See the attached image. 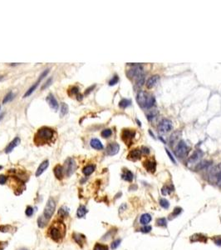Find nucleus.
Returning <instances> with one entry per match:
<instances>
[{"label": "nucleus", "mask_w": 221, "mask_h": 250, "mask_svg": "<svg viewBox=\"0 0 221 250\" xmlns=\"http://www.w3.org/2000/svg\"><path fill=\"white\" fill-rule=\"evenodd\" d=\"M60 112H61V116L62 117L66 115L67 113V112H68V106H67V104H66L65 103H63L62 105H61V110H60Z\"/></svg>", "instance_id": "nucleus-34"}, {"label": "nucleus", "mask_w": 221, "mask_h": 250, "mask_svg": "<svg viewBox=\"0 0 221 250\" xmlns=\"http://www.w3.org/2000/svg\"><path fill=\"white\" fill-rule=\"evenodd\" d=\"M3 115H4V113H2V114H0V121H1V119L3 118Z\"/></svg>", "instance_id": "nucleus-55"}, {"label": "nucleus", "mask_w": 221, "mask_h": 250, "mask_svg": "<svg viewBox=\"0 0 221 250\" xmlns=\"http://www.w3.org/2000/svg\"><path fill=\"white\" fill-rule=\"evenodd\" d=\"M157 115H158V111H157L156 109L150 111V112L148 113V114H147V119H148L149 121H152L153 119H155V118H156Z\"/></svg>", "instance_id": "nucleus-29"}, {"label": "nucleus", "mask_w": 221, "mask_h": 250, "mask_svg": "<svg viewBox=\"0 0 221 250\" xmlns=\"http://www.w3.org/2000/svg\"><path fill=\"white\" fill-rule=\"evenodd\" d=\"M172 129V123L167 118L162 119L158 125V131L161 134H166Z\"/></svg>", "instance_id": "nucleus-8"}, {"label": "nucleus", "mask_w": 221, "mask_h": 250, "mask_svg": "<svg viewBox=\"0 0 221 250\" xmlns=\"http://www.w3.org/2000/svg\"><path fill=\"white\" fill-rule=\"evenodd\" d=\"M140 151H141L142 153H145V154H148V153H150L149 148H146V147H142V148H141V149H140Z\"/></svg>", "instance_id": "nucleus-52"}, {"label": "nucleus", "mask_w": 221, "mask_h": 250, "mask_svg": "<svg viewBox=\"0 0 221 250\" xmlns=\"http://www.w3.org/2000/svg\"><path fill=\"white\" fill-rule=\"evenodd\" d=\"M93 250H108V246L97 243V244H95L94 248H93Z\"/></svg>", "instance_id": "nucleus-35"}, {"label": "nucleus", "mask_w": 221, "mask_h": 250, "mask_svg": "<svg viewBox=\"0 0 221 250\" xmlns=\"http://www.w3.org/2000/svg\"><path fill=\"white\" fill-rule=\"evenodd\" d=\"M101 136L103 137V138H109V137H110L111 136V134H112V131L110 130V129H109V128H106V129H104V130H102V132H101Z\"/></svg>", "instance_id": "nucleus-40"}, {"label": "nucleus", "mask_w": 221, "mask_h": 250, "mask_svg": "<svg viewBox=\"0 0 221 250\" xmlns=\"http://www.w3.org/2000/svg\"><path fill=\"white\" fill-rule=\"evenodd\" d=\"M159 203H160V205L162 207L163 209H169V207H170V202H169L167 199H165V198H161L160 201H159Z\"/></svg>", "instance_id": "nucleus-33"}, {"label": "nucleus", "mask_w": 221, "mask_h": 250, "mask_svg": "<svg viewBox=\"0 0 221 250\" xmlns=\"http://www.w3.org/2000/svg\"><path fill=\"white\" fill-rule=\"evenodd\" d=\"M156 224L160 227H165L167 225V221L165 218H160L156 220Z\"/></svg>", "instance_id": "nucleus-36"}, {"label": "nucleus", "mask_w": 221, "mask_h": 250, "mask_svg": "<svg viewBox=\"0 0 221 250\" xmlns=\"http://www.w3.org/2000/svg\"><path fill=\"white\" fill-rule=\"evenodd\" d=\"M90 145L92 148H95V149H97V150H101L103 149V145L101 143V141L97 139H92L90 141Z\"/></svg>", "instance_id": "nucleus-19"}, {"label": "nucleus", "mask_w": 221, "mask_h": 250, "mask_svg": "<svg viewBox=\"0 0 221 250\" xmlns=\"http://www.w3.org/2000/svg\"><path fill=\"white\" fill-rule=\"evenodd\" d=\"M165 152H166V153H167V155H168L169 158H170V159L171 160V162H172V163H176V161H175L174 158L173 157V155H172V154L170 153V152L169 151L167 148H165Z\"/></svg>", "instance_id": "nucleus-48"}, {"label": "nucleus", "mask_w": 221, "mask_h": 250, "mask_svg": "<svg viewBox=\"0 0 221 250\" xmlns=\"http://www.w3.org/2000/svg\"><path fill=\"white\" fill-rule=\"evenodd\" d=\"M122 177L124 180L127 181V182H131V181L133 180L134 175L130 170H125L123 172V174H122Z\"/></svg>", "instance_id": "nucleus-23"}, {"label": "nucleus", "mask_w": 221, "mask_h": 250, "mask_svg": "<svg viewBox=\"0 0 221 250\" xmlns=\"http://www.w3.org/2000/svg\"><path fill=\"white\" fill-rule=\"evenodd\" d=\"M87 208L84 205H80L79 208L77 209V211H76V216H77V218H83L84 216L87 214Z\"/></svg>", "instance_id": "nucleus-25"}, {"label": "nucleus", "mask_w": 221, "mask_h": 250, "mask_svg": "<svg viewBox=\"0 0 221 250\" xmlns=\"http://www.w3.org/2000/svg\"><path fill=\"white\" fill-rule=\"evenodd\" d=\"M174 191V188L173 186H164L161 188V193H162L163 195H167V194H170V193Z\"/></svg>", "instance_id": "nucleus-30"}, {"label": "nucleus", "mask_w": 221, "mask_h": 250, "mask_svg": "<svg viewBox=\"0 0 221 250\" xmlns=\"http://www.w3.org/2000/svg\"><path fill=\"white\" fill-rule=\"evenodd\" d=\"M120 150V146L117 143H110L106 147V153L109 156L116 155Z\"/></svg>", "instance_id": "nucleus-10"}, {"label": "nucleus", "mask_w": 221, "mask_h": 250, "mask_svg": "<svg viewBox=\"0 0 221 250\" xmlns=\"http://www.w3.org/2000/svg\"><path fill=\"white\" fill-rule=\"evenodd\" d=\"M0 109H1V107H0Z\"/></svg>", "instance_id": "nucleus-59"}, {"label": "nucleus", "mask_w": 221, "mask_h": 250, "mask_svg": "<svg viewBox=\"0 0 221 250\" xmlns=\"http://www.w3.org/2000/svg\"><path fill=\"white\" fill-rule=\"evenodd\" d=\"M19 144H20V139H19L18 137H16V138L13 140L11 143L8 145V147L5 148L6 153H11V152L15 148V147H17Z\"/></svg>", "instance_id": "nucleus-15"}, {"label": "nucleus", "mask_w": 221, "mask_h": 250, "mask_svg": "<svg viewBox=\"0 0 221 250\" xmlns=\"http://www.w3.org/2000/svg\"><path fill=\"white\" fill-rule=\"evenodd\" d=\"M136 102L140 107L143 109H150L155 104L156 99L151 93L145 91H140L136 95Z\"/></svg>", "instance_id": "nucleus-3"}, {"label": "nucleus", "mask_w": 221, "mask_h": 250, "mask_svg": "<svg viewBox=\"0 0 221 250\" xmlns=\"http://www.w3.org/2000/svg\"><path fill=\"white\" fill-rule=\"evenodd\" d=\"M13 95H14V94L12 93V92H9V93H8L5 97H4V99H3V104H7V103H8L9 101H11L12 99H13Z\"/></svg>", "instance_id": "nucleus-38"}, {"label": "nucleus", "mask_w": 221, "mask_h": 250, "mask_svg": "<svg viewBox=\"0 0 221 250\" xmlns=\"http://www.w3.org/2000/svg\"><path fill=\"white\" fill-rule=\"evenodd\" d=\"M213 241H214V243H215L216 245L221 246V235H220V236H215V237L213 238Z\"/></svg>", "instance_id": "nucleus-47"}, {"label": "nucleus", "mask_w": 221, "mask_h": 250, "mask_svg": "<svg viewBox=\"0 0 221 250\" xmlns=\"http://www.w3.org/2000/svg\"><path fill=\"white\" fill-rule=\"evenodd\" d=\"M151 229H152V227H151V226H150V225H145L144 227L141 228L140 229V231L141 233H148L151 232Z\"/></svg>", "instance_id": "nucleus-42"}, {"label": "nucleus", "mask_w": 221, "mask_h": 250, "mask_svg": "<svg viewBox=\"0 0 221 250\" xmlns=\"http://www.w3.org/2000/svg\"><path fill=\"white\" fill-rule=\"evenodd\" d=\"M131 101L130 100H128V99H122L121 101H120V103H119V107L120 108H122V109H126V108H127L128 106H130L131 105Z\"/></svg>", "instance_id": "nucleus-32"}, {"label": "nucleus", "mask_w": 221, "mask_h": 250, "mask_svg": "<svg viewBox=\"0 0 221 250\" xmlns=\"http://www.w3.org/2000/svg\"><path fill=\"white\" fill-rule=\"evenodd\" d=\"M64 173L67 177H70L72 174H74L75 170L76 169V164L75 160L72 158H69L66 160L64 164Z\"/></svg>", "instance_id": "nucleus-7"}, {"label": "nucleus", "mask_w": 221, "mask_h": 250, "mask_svg": "<svg viewBox=\"0 0 221 250\" xmlns=\"http://www.w3.org/2000/svg\"><path fill=\"white\" fill-rule=\"evenodd\" d=\"M95 170V166L94 165H87L86 167H84L82 169V173L84 174L85 176H89L92 174Z\"/></svg>", "instance_id": "nucleus-26"}, {"label": "nucleus", "mask_w": 221, "mask_h": 250, "mask_svg": "<svg viewBox=\"0 0 221 250\" xmlns=\"http://www.w3.org/2000/svg\"><path fill=\"white\" fill-rule=\"evenodd\" d=\"M144 167L145 168V169L149 172H151V173H154L156 171V163L154 161H151V160H146L145 163H144Z\"/></svg>", "instance_id": "nucleus-18"}, {"label": "nucleus", "mask_w": 221, "mask_h": 250, "mask_svg": "<svg viewBox=\"0 0 221 250\" xmlns=\"http://www.w3.org/2000/svg\"><path fill=\"white\" fill-rule=\"evenodd\" d=\"M207 237L204 236L202 233H195L190 237V242L191 243H206L207 242Z\"/></svg>", "instance_id": "nucleus-12"}, {"label": "nucleus", "mask_w": 221, "mask_h": 250, "mask_svg": "<svg viewBox=\"0 0 221 250\" xmlns=\"http://www.w3.org/2000/svg\"><path fill=\"white\" fill-rule=\"evenodd\" d=\"M182 212V209L181 208H180V207H177V208H175L174 209V211H173V213L170 214V216H173V217H176V216L180 215V214Z\"/></svg>", "instance_id": "nucleus-44"}, {"label": "nucleus", "mask_w": 221, "mask_h": 250, "mask_svg": "<svg viewBox=\"0 0 221 250\" xmlns=\"http://www.w3.org/2000/svg\"><path fill=\"white\" fill-rule=\"evenodd\" d=\"M215 177H216V179H219V180H221V171L220 172V173H218L217 174L215 175Z\"/></svg>", "instance_id": "nucleus-54"}, {"label": "nucleus", "mask_w": 221, "mask_h": 250, "mask_svg": "<svg viewBox=\"0 0 221 250\" xmlns=\"http://www.w3.org/2000/svg\"><path fill=\"white\" fill-rule=\"evenodd\" d=\"M66 233V227L63 222L54 223L48 229V235L49 237L54 240L55 242H60L63 239L64 235Z\"/></svg>", "instance_id": "nucleus-2"}, {"label": "nucleus", "mask_w": 221, "mask_h": 250, "mask_svg": "<svg viewBox=\"0 0 221 250\" xmlns=\"http://www.w3.org/2000/svg\"><path fill=\"white\" fill-rule=\"evenodd\" d=\"M25 214H26V215L28 216V217H31L33 214V209L31 206H28L26 210H25Z\"/></svg>", "instance_id": "nucleus-46"}, {"label": "nucleus", "mask_w": 221, "mask_h": 250, "mask_svg": "<svg viewBox=\"0 0 221 250\" xmlns=\"http://www.w3.org/2000/svg\"><path fill=\"white\" fill-rule=\"evenodd\" d=\"M180 136H181V132L180 131H176V132H174V134H171V136L170 137V144L173 145L174 144H175L179 140Z\"/></svg>", "instance_id": "nucleus-21"}, {"label": "nucleus", "mask_w": 221, "mask_h": 250, "mask_svg": "<svg viewBox=\"0 0 221 250\" xmlns=\"http://www.w3.org/2000/svg\"><path fill=\"white\" fill-rule=\"evenodd\" d=\"M3 249V247H1V243H0V250H2Z\"/></svg>", "instance_id": "nucleus-56"}, {"label": "nucleus", "mask_w": 221, "mask_h": 250, "mask_svg": "<svg viewBox=\"0 0 221 250\" xmlns=\"http://www.w3.org/2000/svg\"><path fill=\"white\" fill-rule=\"evenodd\" d=\"M220 171H221V163H219L218 165L215 166L213 169H210V173L214 175H216L218 173H220Z\"/></svg>", "instance_id": "nucleus-37"}, {"label": "nucleus", "mask_w": 221, "mask_h": 250, "mask_svg": "<svg viewBox=\"0 0 221 250\" xmlns=\"http://www.w3.org/2000/svg\"><path fill=\"white\" fill-rule=\"evenodd\" d=\"M3 169V166H0V170Z\"/></svg>", "instance_id": "nucleus-58"}, {"label": "nucleus", "mask_w": 221, "mask_h": 250, "mask_svg": "<svg viewBox=\"0 0 221 250\" xmlns=\"http://www.w3.org/2000/svg\"><path fill=\"white\" fill-rule=\"evenodd\" d=\"M55 209H56V203H55L54 199L49 198L48 201L47 202L45 208H44L43 216L46 218L47 220H49L52 217V215H53Z\"/></svg>", "instance_id": "nucleus-5"}, {"label": "nucleus", "mask_w": 221, "mask_h": 250, "mask_svg": "<svg viewBox=\"0 0 221 250\" xmlns=\"http://www.w3.org/2000/svg\"><path fill=\"white\" fill-rule=\"evenodd\" d=\"M151 221V216L149 214H144L140 218V223L142 225H148V223Z\"/></svg>", "instance_id": "nucleus-20"}, {"label": "nucleus", "mask_w": 221, "mask_h": 250, "mask_svg": "<svg viewBox=\"0 0 221 250\" xmlns=\"http://www.w3.org/2000/svg\"><path fill=\"white\" fill-rule=\"evenodd\" d=\"M141 154H142V153L140 151V149L136 148V149L131 150V151L128 153L127 158L128 159H130V160H131V161H136V160H138L139 158H140Z\"/></svg>", "instance_id": "nucleus-11"}, {"label": "nucleus", "mask_w": 221, "mask_h": 250, "mask_svg": "<svg viewBox=\"0 0 221 250\" xmlns=\"http://www.w3.org/2000/svg\"><path fill=\"white\" fill-rule=\"evenodd\" d=\"M73 239L78 244H82L84 243L85 240V237L81 234H78V233H74L73 234Z\"/></svg>", "instance_id": "nucleus-28"}, {"label": "nucleus", "mask_w": 221, "mask_h": 250, "mask_svg": "<svg viewBox=\"0 0 221 250\" xmlns=\"http://www.w3.org/2000/svg\"><path fill=\"white\" fill-rule=\"evenodd\" d=\"M121 242H122L121 239H116L115 241H113V242L111 243V245H110L111 249H116V248L120 245Z\"/></svg>", "instance_id": "nucleus-45"}, {"label": "nucleus", "mask_w": 221, "mask_h": 250, "mask_svg": "<svg viewBox=\"0 0 221 250\" xmlns=\"http://www.w3.org/2000/svg\"><path fill=\"white\" fill-rule=\"evenodd\" d=\"M47 219L44 216H41L38 218V227L39 228H43L45 227V225L47 224Z\"/></svg>", "instance_id": "nucleus-31"}, {"label": "nucleus", "mask_w": 221, "mask_h": 250, "mask_svg": "<svg viewBox=\"0 0 221 250\" xmlns=\"http://www.w3.org/2000/svg\"><path fill=\"white\" fill-rule=\"evenodd\" d=\"M47 102L49 104L50 107L52 108V109L54 110H58V103L57 101V99H55V97L52 95V93H50L47 97Z\"/></svg>", "instance_id": "nucleus-13"}, {"label": "nucleus", "mask_w": 221, "mask_h": 250, "mask_svg": "<svg viewBox=\"0 0 221 250\" xmlns=\"http://www.w3.org/2000/svg\"><path fill=\"white\" fill-rule=\"evenodd\" d=\"M68 93L69 95H77L79 93V88L76 86H73L71 88V89L68 91Z\"/></svg>", "instance_id": "nucleus-41"}, {"label": "nucleus", "mask_w": 221, "mask_h": 250, "mask_svg": "<svg viewBox=\"0 0 221 250\" xmlns=\"http://www.w3.org/2000/svg\"><path fill=\"white\" fill-rule=\"evenodd\" d=\"M118 81H119V78H118V76L114 75V77H112V78H111L110 81H109V85H110V86H113V85L116 84V83H118Z\"/></svg>", "instance_id": "nucleus-43"}, {"label": "nucleus", "mask_w": 221, "mask_h": 250, "mask_svg": "<svg viewBox=\"0 0 221 250\" xmlns=\"http://www.w3.org/2000/svg\"><path fill=\"white\" fill-rule=\"evenodd\" d=\"M40 82L39 81H37L36 83H35L33 85H32L31 87L29 88L28 90L26 92V93H24V95H23V98H27V97H28V96H30L32 93L34 92L35 90H36V88H38V83H39Z\"/></svg>", "instance_id": "nucleus-27"}, {"label": "nucleus", "mask_w": 221, "mask_h": 250, "mask_svg": "<svg viewBox=\"0 0 221 250\" xmlns=\"http://www.w3.org/2000/svg\"><path fill=\"white\" fill-rule=\"evenodd\" d=\"M159 80H160V76L159 75L151 76V78H149L146 81V88L150 89V88L155 87Z\"/></svg>", "instance_id": "nucleus-14"}, {"label": "nucleus", "mask_w": 221, "mask_h": 250, "mask_svg": "<svg viewBox=\"0 0 221 250\" xmlns=\"http://www.w3.org/2000/svg\"><path fill=\"white\" fill-rule=\"evenodd\" d=\"M23 250H25V249H23Z\"/></svg>", "instance_id": "nucleus-60"}, {"label": "nucleus", "mask_w": 221, "mask_h": 250, "mask_svg": "<svg viewBox=\"0 0 221 250\" xmlns=\"http://www.w3.org/2000/svg\"><path fill=\"white\" fill-rule=\"evenodd\" d=\"M48 166H49V161H48V160H44V161L39 165V167L38 168V169H37L36 176H37V177H39L40 175H42V174L48 168Z\"/></svg>", "instance_id": "nucleus-16"}, {"label": "nucleus", "mask_w": 221, "mask_h": 250, "mask_svg": "<svg viewBox=\"0 0 221 250\" xmlns=\"http://www.w3.org/2000/svg\"><path fill=\"white\" fill-rule=\"evenodd\" d=\"M52 78H49V79H48V80L46 82V83H45V84H44V85L42 87V88H41V89H42V90H43L44 88H47V87H49V86L52 84Z\"/></svg>", "instance_id": "nucleus-50"}, {"label": "nucleus", "mask_w": 221, "mask_h": 250, "mask_svg": "<svg viewBox=\"0 0 221 250\" xmlns=\"http://www.w3.org/2000/svg\"><path fill=\"white\" fill-rule=\"evenodd\" d=\"M135 135H136L135 131H132L131 129H124L122 133V139L126 143V144L130 146L135 138Z\"/></svg>", "instance_id": "nucleus-9"}, {"label": "nucleus", "mask_w": 221, "mask_h": 250, "mask_svg": "<svg viewBox=\"0 0 221 250\" xmlns=\"http://www.w3.org/2000/svg\"><path fill=\"white\" fill-rule=\"evenodd\" d=\"M127 76L129 78L135 79V81L136 82L140 78L145 76V74L143 72V68L139 64H136L133 68L128 70Z\"/></svg>", "instance_id": "nucleus-4"}, {"label": "nucleus", "mask_w": 221, "mask_h": 250, "mask_svg": "<svg viewBox=\"0 0 221 250\" xmlns=\"http://www.w3.org/2000/svg\"><path fill=\"white\" fill-rule=\"evenodd\" d=\"M211 163V161H207V160H204V161H202L199 163H198L197 165L195 166V169L196 171H199V170H203V169L208 168L209 165Z\"/></svg>", "instance_id": "nucleus-24"}, {"label": "nucleus", "mask_w": 221, "mask_h": 250, "mask_svg": "<svg viewBox=\"0 0 221 250\" xmlns=\"http://www.w3.org/2000/svg\"><path fill=\"white\" fill-rule=\"evenodd\" d=\"M58 215L61 218H65L68 215V211L65 209V207H63L60 209V210H58Z\"/></svg>", "instance_id": "nucleus-39"}, {"label": "nucleus", "mask_w": 221, "mask_h": 250, "mask_svg": "<svg viewBox=\"0 0 221 250\" xmlns=\"http://www.w3.org/2000/svg\"><path fill=\"white\" fill-rule=\"evenodd\" d=\"M48 73H49V69L45 70V71H44V72H43V73L41 74L40 77H39V78L38 79V81H39V82L42 81V79H43V78H45V77L47 75V74H48Z\"/></svg>", "instance_id": "nucleus-49"}, {"label": "nucleus", "mask_w": 221, "mask_h": 250, "mask_svg": "<svg viewBox=\"0 0 221 250\" xmlns=\"http://www.w3.org/2000/svg\"><path fill=\"white\" fill-rule=\"evenodd\" d=\"M3 78V76H0V80H1V79H2V78Z\"/></svg>", "instance_id": "nucleus-57"}, {"label": "nucleus", "mask_w": 221, "mask_h": 250, "mask_svg": "<svg viewBox=\"0 0 221 250\" xmlns=\"http://www.w3.org/2000/svg\"><path fill=\"white\" fill-rule=\"evenodd\" d=\"M53 173H54L55 177H56L58 179H62L63 178L64 169L61 165H57V166H55V168L53 169Z\"/></svg>", "instance_id": "nucleus-17"}, {"label": "nucleus", "mask_w": 221, "mask_h": 250, "mask_svg": "<svg viewBox=\"0 0 221 250\" xmlns=\"http://www.w3.org/2000/svg\"><path fill=\"white\" fill-rule=\"evenodd\" d=\"M54 137V130L49 127H42L39 128L35 134L34 142L37 144H44L49 143Z\"/></svg>", "instance_id": "nucleus-1"}, {"label": "nucleus", "mask_w": 221, "mask_h": 250, "mask_svg": "<svg viewBox=\"0 0 221 250\" xmlns=\"http://www.w3.org/2000/svg\"><path fill=\"white\" fill-rule=\"evenodd\" d=\"M201 156H202V152L199 151V150H197V151H195L192 154L191 157H190L188 161H189V163H195V162H196L197 160H199Z\"/></svg>", "instance_id": "nucleus-22"}, {"label": "nucleus", "mask_w": 221, "mask_h": 250, "mask_svg": "<svg viewBox=\"0 0 221 250\" xmlns=\"http://www.w3.org/2000/svg\"><path fill=\"white\" fill-rule=\"evenodd\" d=\"M95 87H96V85H93V86L90 87L89 88H87V90H86V92H85V94H86V95H87V94H88V93H90V92H91V91H92V90L93 88H94Z\"/></svg>", "instance_id": "nucleus-53"}, {"label": "nucleus", "mask_w": 221, "mask_h": 250, "mask_svg": "<svg viewBox=\"0 0 221 250\" xmlns=\"http://www.w3.org/2000/svg\"><path fill=\"white\" fill-rule=\"evenodd\" d=\"M6 180H7V178L4 175H0V184L3 185L6 183Z\"/></svg>", "instance_id": "nucleus-51"}, {"label": "nucleus", "mask_w": 221, "mask_h": 250, "mask_svg": "<svg viewBox=\"0 0 221 250\" xmlns=\"http://www.w3.org/2000/svg\"><path fill=\"white\" fill-rule=\"evenodd\" d=\"M188 152H189V148H188V146L186 145V142L183 140H180L174 149L175 155L180 158H183L187 155Z\"/></svg>", "instance_id": "nucleus-6"}]
</instances>
